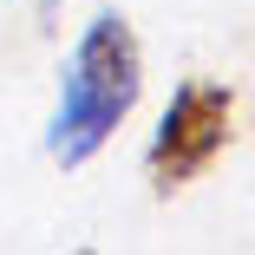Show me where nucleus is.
Wrapping results in <instances>:
<instances>
[{"label":"nucleus","instance_id":"nucleus-1","mask_svg":"<svg viewBox=\"0 0 255 255\" xmlns=\"http://www.w3.org/2000/svg\"><path fill=\"white\" fill-rule=\"evenodd\" d=\"M137 92H144V53H137L131 20L125 13H98L79 33V46L66 53L59 105L46 118V157L59 170L92 164L112 144V131L137 112Z\"/></svg>","mask_w":255,"mask_h":255},{"label":"nucleus","instance_id":"nucleus-2","mask_svg":"<svg viewBox=\"0 0 255 255\" xmlns=\"http://www.w3.org/2000/svg\"><path fill=\"white\" fill-rule=\"evenodd\" d=\"M229 125H236V92L216 85V79H183L170 92V105L157 118V137L144 150V170H150V190L170 196L183 183H196L223 157L229 144Z\"/></svg>","mask_w":255,"mask_h":255}]
</instances>
